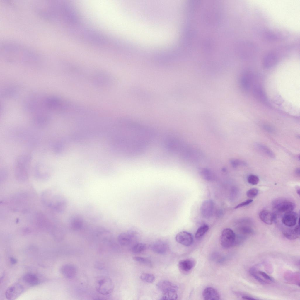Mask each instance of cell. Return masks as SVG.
<instances>
[{
    "mask_svg": "<svg viewBox=\"0 0 300 300\" xmlns=\"http://www.w3.org/2000/svg\"><path fill=\"white\" fill-rule=\"evenodd\" d=\"M115 130V140L119 152L130 156L144 152L154 136L150 128L134 121H121Z\"/></svg>",
    "mask_w": 300,
    "mask_h": 300,
    "instance_id": "cell-1",
    "label": "cell"
},
{
    "mask_svg": "<svg viewBox=\"0 0 300 300\" xmlns=\"http://www.w3.org/2000/svg\"><path fill=\"white\" fill-rule=\"evenodd\" d=\"M42 197L44 203L55 211L61 213L65 210L67 201L63 196L54 195L51 191H46L42 193Z\"/></svg>",
    "mask_w": 300,
    "mask_h": 300,
    "instance_id": "cell-2",
    "label": "cell"
},
{
    "mask_svg": "<svg viewBox=\"0 0 300 300\" xmlns=\"http://www.w3.org/2000/svg\"><path fill=\"white\" fill-rule=\"evenodd\" d=\"M95 286L97 292L103 295L109 294L114 289L112 281L109 277L106 276L98 277L96 281Z\"/></svg>",
    "mask_w": 300,
    "mask_h": 300,
    "instance_id": "cell-3",
    "label": "cell"
},
{
    "mask_svg": "<svg viewBox=\"0 0 300 300\" xmlns=\"http://www.w3.org/2000/svg\"><path fill=\"white\" fill-rule=\"evenodd\" d=\"M236 236L235 233L231 229L229 228L224 229L221 236V245L225 248L231 247L235 244Z\"/></svg>",
    "mask_w": 300,
    "mask_h": 300,
    "instance_id": "cell-4",
    "label": "cell"
},
{
    "mask_svg": "<svg viewBox=\"0 0 300 300\" xmlns=\"http://www.w3.org/2000/svg\"><path fill=\"white\" fill-rule=\"evenodd\" d=\"M273 208L277 211L285 213L292 211L295 207V204L293 202L284 200H279L275 201L273 204Z\"/></svg>",
    "mask_w": 300,
    "mask_h": 300,
    "instance_id": "cell-5",
    "label": "cell"
},
{
    "mask_svg": "<svg viewBox=\"0 0 300 300\" xmlns=\"http://www.w3.org/2000/svg\"><path fill=\"white\" fill-rule=\"evenodd\" d=\"M22 285L18 283H15L6 290L5 296L8 300H13L18 297L23 291Z\"/></svg>",
    "mask_w": 300,
    "mask_h": 300,
    "instance_id": "cell-6",
    "label": "cell"
},
{
    "mask_svg": "<svg viewBox=\"0 0 300 300\" xmlns=\"http://www.w3.org/2000/svg\"><path fill=\"white\" fill-rule=\"evenodd\" d=\"M85 213L87 217L91 220L97 221L102 217L101 212L96 206L92 204L88 205L85 208Z\"/></svg>",
    "mask_w": 300,
    "mask_h": 300,
    "instance_id": "cell-7",
    "label": "cell"
},
{
    "mask_svg": "<svg viewBox=\"0 0 300 300\" xmlns=\"http://www.w3.org/2000/svg\"><path fill=\"white\" fill-rule=\"evenodd\" d=\"M214 209V203L211 200H204L200 207V212L205 218H210L213 215Z\"/></svg>",
    "mask_w": 300,
    "mask_h": 300,
    "instance_id": "cell-8",
    "label": "cell"
},
{
    "mask_svg": "<svg viewBox=\"0 0 300 300\" xmlns=\"http://www.w3.org/2000/svg\"><path fill=\"white\" fill-rule=\"evenodd\" d=\"M175 239L179 243L185 246L191 245L193 242V238L190 233L185 231H181L176 235Z\"/></svg>",
    "mask_w": 300,
    "mask_h": 300,
    "instance_id": "cell-9",
    "label": "cell"
},
{
    "mask_svg": "<svg viewBox=\"0 0 300 300\" xmlns=\"http://www.w3.org/2000/svg\"><path fill=\"white\" fill-rule=\"evenodd\" d=\"M298 214L292 211L285 213L282 219V222L285 226L292 227L296 224L298 219Z\"/></svg>",
    "mask_w": 300,
    "mask_h": 300,
    "instance_id": "cell-10",
    "label": "cell"
},
{
    "mask_svg": "<svg viewBox=\"0 0 300 300\" xmlns=\"http://www.w3.org/2000/svg\"><path fill=\"white\" fill-rule=\"evenodd\" d=\"M61 272L65 277L68 279H71L76 276L77 272V269L74 265L67 264L63 265L61 267Z\"/></svg>",
    "mask_w": 300,
    "mask_h": 300,
    "instance_id": "cell-11",
    "label": "cell"
},
{
    "mask_svg": "<svg viewBox=\"0 0 300 300\" xmlns=\"http://www.w3.org/2000/svg\"><path fill=\"white\" fill-rule=\"evenodd\" d=\"M135 233L132 231H129L121 233L117 237V240L119 244L123 246L129 245L134 237Z\"/></svg>",
    "mask_w": 300,
    "mask_h": 300,
    "instance_id": "cell-12",
    "label": "cell"
},
{
    "mask_svg": "<svg viewBox=\"0 0 300 300\" xmlns=\"http://www.w3.org/2000/svg\"><path fill=\"white\" fill-rule=\"evenodd\" d=\"M84 223L83 217L79 214H75L70 219L69 226L73 230L77 231L80 230L83 226Z\"/></svg>",
    "mask_w": 300,
    "mask_h": 300,
    "instance_id": "cell-13",
    "label": "cell"
},
{
    "mask_svg": "<svg viewBox=\"0 0 300 300\" xmlns=\"http://www.w3.org/2000/svg\"><path fill=\"white\" fill-rule=\"evenodd\" d=\"M158 289L163 293L169 291H177L178 287L176 284L167 280H162L156 285Z\"/></svg>",
    "mask_w": 300,
    "mask_h": 300,
    "instance_id": "cell-14",
    "label": "cell"
},
{
    "mask_svg": "<svg viewBox=\"0 0 300 300\" xmlns=\"http://www.w3.org/2000/svg\"><path fill=\"white\" fill-rule=\"evenodd\" d=\"M203 297L206 300H218L220 299V295L214 288L207 287L204 289L202 293Z\"/></svg>",
    "mask_w": 300,
    "mask_h": 300,
    "instance_id": "cell-15",
    "label": "cell"
},
{
    "mask_svg": "<svg viewBox=\"0 0 300 300\" xmlns=\"http://www.w3.org/2000/svg\"><path fill=\"white\" fill-rule=\"evenodd\" d=\"M195 265V262L193 260L187 259L180 260L178 262V266L181 272L186 273L192 270Z\"/></svg>",
    "mask_w": 300,
    "mask_h": 300,
    "instance_id": "cell-16",
    "label": "cell"
},
{
    "mask_svg": "<svg viewBox=\"0 0 300 300\" xmlns=\"http://www.w3.org/2000/svg\"><path fill=\"white\" fill-rule=\"evenodd\" d=\"M260 219L265 223L272 224L276 219V215L273 213L266 210L261 211L259 214Z\"/></svg>",
    "mask_w": 300,
    "mask_h": 300,
    "instance_id": "cell-17",
    "label": "cell"
},
{
    "mask_svg": "<svg viewBox=\"0 0 300 300\" xmlns=\"http://www.w3.org/2000/svg\"><path fill=\"white\" fill-rule=\"evenodd\" d=\"M252 75L250 73H244L241 79V86L243 89L245 91L249 90L252 84Z\"/></svg>",
    "mask_w": 300,
    "mask_h": 300,
    "instance_id": "cell-18",
    "label": "cell"
},
{
    "mask_svg": "<svg viewBox=\"0 0 300 300\" xmlns=\"http://www.w3.org/2000/svg\"><path fill=\"white\" fill-rule=\"evenodd\" d=\"M277 61L276 56L272 53H269L264 57L263 65L266 68H269L276 65Z\"/></svg>",
    "mask_w": 300,
    "mask_h": 300,
    "instance_id": "cell-19",
    "label": "cell"
},
{
    "mask_svg": "<svg viewBox=\"0 0 300 300\" xmlns=\"http://www.w3.org/2000/svg\"><path fill=\"white\" fill-rule=\"evenodd\" d=\"M253 93L254 97L261 102H265L266 97L262 87L259 85H255L253 88Z\"/></svg>",
    "mask_w": 300,
    "mask_h": 300,
    "instance_id": "cell-20",
    "label": "cell"
},
{
    "mask_svg": "<svg viewBox=\"0 0 300 300\" xmlns=\"http://www.w3.org/2000/svg\"><path fill=\"white\" fill-rule=\"evenodd\" d=\"M151 248L154 252L159 254H163L166 252L167 246L164 242L158 241L153 243L151 245Z\"/></svg>",
    "mask_w": 300,
    "mask_h": 300,
    "instance_id": "cell-21",
    "label": "cell"
},
{
    "mask_svg": "<svg viewBox=\"0 0 300 300\" xmlns=\"http://www.w3.org/2000/svg\"><path fill=\"white\" fill-rule=\"evenodd\" d=\"M254 146L256 149L272 158L275 157L273 152L266 145L259 143H256Z\"/></svg>",
    "mask_w": 300,
    "mask_h": 300,
    "instance_id": "cell-22",
    "label": "cell"
},
{
    "mask_svg": "<svg viewBox=\"0 0 300 300\" xmlns=\"http://www.w3.org/2000/svg\"><path fill=\"white\" fill-rule=\"evenodd\" d=\"M202 177L204 180L209 181L213 180L215 178L214 173L210 169L206 168H202L200 171Z\"/></svg>",
    "mask_w": 300,
    "mask_h": 300,
    "instance_id": "cell-23",
    "label": "cell"
},
{
    "mask_svg": "<svg viewBox=\"0 0 300 300\" xmlns=\"http://www.w3.org/2000/svg\"><path fill=\"white\" fill-rule=\"evenodd\" d=\"M284 236L286 238L289 240H294L299 237L300 234H298L294 229L286 228L282 231Z\"/></svg>",
    "mask_w": 300,
    "mask_h": 300,
    "instance_id": "cell-24",
    "label": "cell"
},
{
    "mask_svg": "<svg viewBox=\"0 0 300 300\" xmlns=\"http://www.w3.org/2000/svg\"><path fill=\"white\" fill-rule=\"evenodd\" d=\"M23 279L25 283L32 285H36L39 282L37 276L32 273L26 274L23 276Z\"/></svg>",
    "mask_w": 300,
    "mask_h": 300,
    "instance_id": "cell-25",
    "label": "cell"
},
{
    "mask_svg": "<svg viewBox=\"0 0 300 300\" xmlns=\"http://www.w3.org/2000/svg\"><path fill=\"white\" fill-rule=\"evenodd\" d=\"M161 299L175 300L177 299L178 295L177 291H169L163 293Z\"/></svg>",
    "mask_w": 300,
    "mask_h": 300,
    "instance_id": "cell-26",
    "label": "cell"
},
{
    "mask_svg": "<svg viewBox=\"0 0 300 300\" xmlns=\"http://www.w3.org/2000/svg\"><path fill=\"white\" fill-rule=\"evenodd\" d=\"M209 229V226L207 225H204L200 226L198 229L195 233V238L199 239L202 237L207 231Z\"/></svg>",
    "mask_w": 300,
    "mask_h": 300,
    "instance_id": "cell-27",
    "label": "cell"
},
{
    "mask_svg": "<svg viewBox=\"0 0 300 300\" xmlns=\"http://www.w3.org/2000/svg\"><path fill=\"white\" fill-rule=\"evenodd\" d=\"M140 279L142 281L149 283H153L155 280L154 275L149 273H143L140 276Z\"/></svg>",
    "mask_w": 300,
    "mask_h": 300,
    "instance_id": "cell-28",
    "label": "cell"
},
{
    "mask_svg": "<svg viewBox=\"0 0 300 300\" xmlns=\"http://www.w3.org/2000/svg\"><path fill=\"white\" fill-rule=\"evenodd\" d=\"M146 248L145 243H139L135 244L132 248V251L135 253H138L144 251Z\"/></svg>",
    "mask_w": 300,
    "mask_h": 300,
    "instance_id": "cell-29",
    "label": "cell"
},
{
    "mask_svg": "<svg viewBox=\"0 0 300 300\" xmlns=\"http://www.w3.org/2000/svg\"><path fill=\"white\" fill-rule=\"evenodd\" d=\"M230 162L231 166L234 168H236L240 166H246L247 165V163L246 162L239 159H232L230 160Z\"/></svg>",
    "mask_w": 300,
    "mask_h": 300,
    "instance_id": "cell-30",
    "label": "cell"
},
{
    "mask_svg": "<svg viewBox=\"0 0 300 300\" xmlns=\"http://www.w3.org/2000/svg\"><path fill=\"white\" fill-rule=\"evenodd\" d=\"M134 261L151 266V261L146 258L141 257L135 256L133 258Z\"/></svg>",
    "mask_w": 300,
    "mask_h": 300,
    "instance_id": "cell-31",
    "label": "cell"
},
{
    "mask_svg": "<svg viewBox=\"0 0 300 300\" xmlns=\"http://www.w3.org/2000/svg\"><path fill=\"white\" fill-rule=\"evenodd\" d=\"M239 232L243 235H249L253 233V229L250 227L247 226H243L238 229Z\"/></svg>",
    "mask_w": 300,
    "mask_h": 300,
    "instance_id": "cell-32",
    "label": "cell"
},
{
    "mask_svg": "<svg viewBox=\"0 0 300 300\" xmlns=\"http://www.w3.org/2000/svg\"><path fill=\"white\" fill-rule=\"evenodd\" d=\"M247 181L249 184L252 185H256L258 183L259 178L256 175H250L248 177Z\"/></svg>",
    "mask_w": 300,
    "mask_h": 300,
    "instance_id": "cell-33",
    "label": "cell"
},
{
    "mask_svg": "<svg viewBox=\"0 0 300 300\" xmlns=\"http://www.w3.org/2000/svg\"><path fill=\"white\" fill-rule=\"evenodd\" d=\"M258 189L255 188H253L249 189L247 191L246 195L248 197L252 198L256 197L258 195Z\"/></svg>",
    "mask_w": 300,
    "mask_h": 300,
    "instance_id": "cell-34",
    "label": "cell"
},
{
    "mask_svg": "<svg viewBox=\"0 0 300 300\" xmlns=\"http://www.w3.org/2000/svg\"><path fill=\"white\" fill-rule=\"evenodd\" d=\"M257 273L259 275L262 277L265 280L271 282H273L274 281V279L272 277L268 275L264 272L262 271H258L257 272Z\"/></svg>",
    "mask_w": 300,
    "mask_h": 300,
    "instance_id": "cell-35",
    "label": "cell"
},
{
    "mask_svg": "<svg viewBox=\"0 0 300 300\" xmlns=\"http://www.w3.org/2000/svg\"><path fill=\"white\" fill-rule=\"evenodd\" d=\"M253 200L251 199H248L246 200L243 202L238 204L235 207V209H238L243 206H245L251 203L253 201Z\"/></svg>",
    "mask_w": 300,
    "mask_h": 300,
    "instance_id": "cell-36",
    "label": "cell"
},
{
    "mask_svg": "<svg viewBox=\"0 0 300 300\" xmlns=\"http://www.w3.org/2000/svg\"><path fill=\"white\" fill-rule=\"evenodd\" d=\"M265 129L269 132H272L273 129L270 126L267 125H265L264 126Z\"/></svg>",
    "mask_w": 300,
    "mask_h": 300,
    "instance_id": "cell-37",
    "label": "cell"
},
{
    "mask_svg": "<svg viewBox=\"0 0 300 300\" xmlns=\"http://www.w3.org/2000/svg\"><path fill=\"white\" fill-rule=\"evenodd\" d=\"M10 260L11 263L12 264H14L17 262L16 260L13 257H10Z\"/></svg>",
    "mask_w": 300,
    "mask_h": 300,
    "instance_id": "cell-38",
    "label": "cell"
},
{
    "mask_svg": "<svg viewBox=\"0 0 300 300\" xmlns=\"http://www.w3.org/2000/svg\"><path fill=\"white\" fill-rule=\"evenodd\" d=\"M242 298L246 300H254L256 299L247 296H243L242 297Z\"/></svg>",
    "mask_w": 300,
    "mask_h": 300,
    "instance_id": "cell-39",
    "label": "cell"
},
{
    "mask_svg": "<svg viewBox=\"0 0 300 300\" xmlns=\"http://www.w3.org/2000/svg\"><path fill=\"white\" fill-rule=\"evenodd\" d=\"M296 174L298 175H300V169L299 168H296L295 171Z\"/></svg>",
    "mask_w": 300,
    "mask_h": 300,
    "instance_id": "cell-40",
    "label": "cell"
},
{
    "mask_svg": "<svg viewBox=\"0 0 300 300\" xmlns=\"http://www.w3.org/2000/svg\"><path fill=\"white\" fill-rule=\"evenodd\" d=\"M297 193L300 196V190L299 189L297 190Z\"/></svg>",
    "mask_w": 300,
    "mask_h": 300,
    "instance_id": "cell-41",
    "label": "cell"
}]
</instances>
